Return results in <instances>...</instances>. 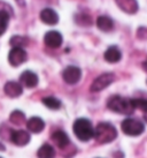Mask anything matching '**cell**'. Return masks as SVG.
<instances>
[{
	"mask_svg": "<svg viewBox=\"0 0 147 158\" xmlns=\"http://www.w3.org/2000/svg\"><path fill=\"white\" fill-rule=\"evenodd\" d=\"M107 107L113 112L120 114H131L134 111L132 99L124 98L118 95H114L109 98L107 102Z\"/></svg>",
	"mask_w": 147,
	"mask_h": 158,
	"instance_id": "1",
	"label": "cell"
},
{
	"mask_svg": "<svg viewBox=\"0 0 147 158\" xmlns=\"http://www.w3.org/2000/svg\"><path fill=\"white\" fill-rule=\"evenodd\" d=\"M74 133L77 136L78 140L83 142L90 141L92 137H94V128L92 126V123L86 118L77 119L73 126Z\"/></svg>",
	"mask_w": 147,
	"mask_h": 158,
	"instance_id": "2",
	"label": "cell"
},
{
	"mask_svg": "<svg viewBox=\"0 0 147 158\" xmlns=\"http://www.w3.org/2000/svg\"><path fill=\"white\" fill-rule=\"evenodd\" d=\"M117 131L112 123H100L94 129V139L98 143L106 144L116 139Z\"/></svg>",
	"mask_w": 147,
	"mask_h": 158,
	"instance_id": "3",
	"label": "cell"
},
{
	"mask_svg": "<svg viewBox=\"0 0 147 158\" xmlns=\"http://www.w3.org/2000/svg\"><path fill=\"white\" fill-rule=\"evenodd\" d=\"M122 131L125 135L129 136H138L140 134H143L145 131V125L141 121H139L137 119H125L122 123Z\"/></svg>",
	"mask_w": 147,
	"mask_h": 158,
	"instance_id": "4",
	"label": "cell"
},
{
	"mask_svg": "<svg viewBox=\"0 0 147 158\" xmlns=\"http://www.w3.org/2000/svg\"><path fill=\"white\" fill-rule=\"evenodd\" d=\"M114 81H115V75H114V73H104V74L99 75L92 82L90 90L92 92H99L101 90L106 89L107 87H109Z\"/></svg>",
	"mask_w": 147,
	"mask_h": 158,
	"instance_id": "5",
	"label": "cell"
},
{
	"mask_svg": "<svg viewBox=\"0 0 147 158\" xmlns=\"http://www.w3.org/2000/svg\"><path fill=\"white\" fill-rule=\"evenodd\" d=\"M28 60V53L24 48H13L8 53V62L10 66L18 67Z\"/></svg>",
	"mask_w": 147,
	"mask_h": 158,
	"instance_id": "6",
	"label": "cell"
},
{
	"mask_svg": "<svg viewBox=\"0 0 147 158\" xmlns=\"http://www.w3.org/2000/svg\"><path fill=\"white\" fill-rule=\"evenodd\" d=\"M82 77V69L77 66H68L62 72V79L66 83L76 84Z\"/></svg>",
	"mask_w": 147,
	"mask_h": 158,
	"instance_id": "7",
	"label": "cell"
},
{
	"mask_svg": "<svg viewBox=\"0 0 147 158\" xmlns=\"http://www.w3.org/2000/svg\"><path fill=\"white\" fill-rule=\"evenodd\" d=\"M62 42H63V37L59 31H47L44 36V43L50 48H59L62 45Z\"/></svg>",
	"mask_w": 147,
	"mask_h": 158,
	"instance_id": "8",
	"label": "cell"
},
{
	"mask_svg": "<svg viewBox=\"0 0 147 158\" xmlns=\"http://www.w3.org/2000/svg\"><path fill=\"white\" fill-rule=\"evenodd\" d=\"M9 140L12 141V143L18 147H24L30 142V134L26 131L18 129V131H12Z\"/></svg>",
	"mask_w": 147,
	"mask_h": 158,
	"instance_id": "9",
	"label": "cell"
},
{
	"mask_svg": "<svg viewBox=\"0 0 147 158\" xmlns=\"http://www.w3.org/2000/svg\"><path fill=\"white\" fill-rule=\"evenodd\" d=\"M38 76L32 70H24L20 76V83L22 84V87L24 85L26 88H35L38 85Z\"/></svg>",
	"mask_w": 147,
	"mask_h": 158,
	"instance_id": "10",
	"label": "cell"
},
{
	"mask_svg": "<svg viewBox=\"0 0 147 158\" xmlns=\"http://www.w3.org/2000/svg\"><path fill=\"white\" fill-rule=\"evenodd\" d=\"M115 2L122 12L130 15L136 14L139 9V4L137 0H115Z\"/></svg>",
	"mask_w": 147,
	"mask_h": 158,
	"instance_id": "11",
	"label": "cell"
},
{
	"mask_svg": "<svg viewBox=\"0 0 147 158\" xmlns=\"http://www.w3.org/2000/svg\"><path fill=\"white\" fill-rule=\"evenodd\" d=\"M39 18L42 22L47 26H55L59 22V15L52 8H44L39 14Z\"/></svg>",
	"mask_w": 147,
	"mask_h": 158,
	"instance_id": "12",
	"label": "cell"
},
{
	"mask_svg": "<svg viewBox=\"0 0 147 158\" xmlns=\"http://www.w3.org/2000/svg\"><path fill=\"white\" fill-rule=\"evenodd\" d=\"M4 92L10 98H18L23 94V87L15 81H8L4 85Z\"/></svg>",
	"mask_w": 147,
	"mask_h": 158,
	"instance_id": "13",
	"label": "cell"
},
{
	"mask_svg": "<svg viewBox=\"0 0 147 158\" xmlns=\"http://www.w3.org/2000/svg\"><path fill=\"white\" fill-rule=\"evenodd\" d=\"M104 58L105 60L109 64H116L122 59V52L121 50L117 48L116 45H113V46H109L104 53Z\"/></svg>",
	"mask_w": 147,
	"mask_h": 158,
	"instance_id": "14",
	"label": "cell"
},
{
	"mask_svg": "<svg viewBox=\"0 0 147 158\" xmlns=\"http://www.w3.org/2000/svg\"><path fill=\"white\" fill-rule=\"evenodd\" d=\"M51 139L60 149L67 148L70 143L69 137H68V135L63 131H55V132H53V134L51 135Z\"/></svg>",
	"mask_w": 147,
	"mask_h": 158,
	"instance_id": "15",
	"label": "cell"
},
{
	"mask_svg": "<svg viewBox=\"0 0 147 158\" xmlns=\"http://www.w3.org/2000/svg\"><path fill=\"white\" fill-rule=\"evenodd\" d=\"M26 128L29 132L38 134V133L43 132V129L45 128V123L43 119L39 117H32L26 121Z\"/></svg>",
	"mask_w": 147,
	"mask_h": 158,
	"instance_id": "16",
	"label": "cell"
},
{
	"mask_svg": "<svg viewBox=\"0 0 147 158\" xmlns=\"http://www.w3.org/2000/svg\"><path fill=\"white\" fill-rule=\"evenodd\" d=\"M97 27L104 32H109L114 29V21L107 15H100L97 19Z\"/></svg>",
	"mask_w": 147,
	"mask_h": 158,
	"instance_id": "17",
	"label": "cell"
},
{
	"mask_svg": "<svg viewBox=\"0 0 147 158\" xmlns=\"http://www.w3.org/2000/svg\"><path fill=\"white\" fill-rule=\"evenodd\" d=\"M38 158H54L55 157V150L51 144L45 143L37 151Z\"/></svg>",
	"mask_w": 147,
	"mask_h": 158,
	"instance_id": "18",
	"label": "cell"
},
{
	"mask_svg": "<svg viewBox=\"0 0 147 158\" xmlns=\"http://www.w3.org/2000/svg\"><path fill=\"white\" fill-rule=\"evenodd\" d=\"M9 20H10V15L8 12L5 9H0V36L4 35L5 31L7 30Z\"/></svg>",
	"mask_w": 147,
	"mask_h": 158,
	"instance_id": "19",
	"label": "cell"
},
{
	"mask_svg": "<svg viewBox=\"0 0 147 158\" xmlns=\"http://www.w3.org/2000/svg\"><path fill=\"white\" fill-rule=\"evenodd\" d=\"M75 22L81 27H90L92 26V18L89 14L85 13H77L75 15Z\"/></svg>",
	"mask_w": 147,
	"mask_h": 158,
	"instance_id": "20",
	"label": "cell"
},
{
	"mask_svg": "<svg viewBox=\"0 0 147 158\" xmlns=\"http://www.w3.org/2000/svg\"><path fill=\"white\" fill-rule=\"evenodd\" d=\"M9 44L12 45L13 48H24L26 45L29 44V40L24 37V36H20V35H15L13 36L10 40H9Z\"/></svg>",
	"mask_w": 147,
	"mask_h": 158,
	"instance_id": "21",
	"label": "cell"
},
{
	"mask_svg": "<svg viewBox=\"0 0 147 158\" xmlns=\"http://www.w3.org/2000/svg\"><path fill=\"white\" fill-rule=\"evenodd\" d=\"M42 102H43L44 105L48 107V109H51V110H59L61 107V101H59L58 98L53 96L44 97Z\"/></svg>",
	"mask_w": 147,
	"mask_h": 158,
	"instance_id": "22",
	"label": "cell"
},
{
	"mask_svg": "<svg viewBox=\"0 0 147 158\" xmlns=\"http://www.w3.org/2000/svg\"><path fill=\"white\" fill-rule=\"evenodd\" d=\"M9 121L14 125H22V123L26 121V114L23 113L22 111H18V110H15L13 111L10 115H9Z\"/></svg>",
	"mask_w": 147,
	"mask_h": 158,
	"instance_id": "23",
	"label": "cell"
},
{
	"mask_svg": "<svg viewBox=\"0 0 147 158\" xmlns=\"http://www.w3.org/2000/svg\"><path fill=\"white\" fill-rule=\"evenodd\" d=\"M132 104H133L134 109H139L143 112H146L147 113V99H144V98H134L132 99Z\"/></svg>",
	"mask_w": 147,
	"mask_h": 158,
	"instance_id": "24",
	"label": "cell"
},
{
	"mask_svg": "<svg viewBox=\"0 0 147 158\" xmlns=\"http://www.w3.org/2000/svg\"><path fill=\"white\" fill-rule=\"evenodd\" d=\"M137 38L141 40H147V28L146 27H140L137 30Z\"/></svg>",
	"mask_w": 147,
	"mask_h": 158,
	"instance_id": "25",
	"label": "cell"
},
{
	"mask_svg": "<svg viewBox=\"0 0 147 158\" xmlns=\"http://www.w3.org/2000/svg\"><path fill=\"white\" fill-rule=\"evenodd\" d=\"M5 149H6V148H5V145L0 142V151H5Z\"/></svg>",
	"mask_w": 147,
	"mask_h": 158,
	"instance_id": "26",
	"label": "cell"
},
{
	"mask_svg": "<svg viewBox=\"0 0 147 158\" xmlns=\"http://www.w3.org/2000/svg\"><path fill=\"white\" fill-rule=\"evenodd\" d=\"M18 1H20V0H18Z\"/></svg>",
	"mask_w": 147,
	"mask_h": 158,
	"instance_id": "27",
	"label": "cell"
},
{
	"mask_svg": "<svg viewBox=\"0 0 147 158\" xmlns=\"http://www.w3.org/2000/svg\"><path fill=\"white\" fill-rule=\"evenodd\" d=\"M0 158H2V157H0Z\"/></svg>",
	"mask_w": 147,
	"mask_h": 158,
	"instance_id": "28",
	"label": "cell"
},
{
	"mask_svg": "<svg viewBox=\"0 0 147 158\" xmlns=\"http://www.w3.org/2000/svg\"><path fill=\"white\" fill-rule=\"evenodd\" d=\"M146 60H147V59H146Z\"/></svg>",
	"mask_w": 147,
	"mask_h": 158,
	"instance_id": "29",
	"label": "cell"
}]
</instances>
